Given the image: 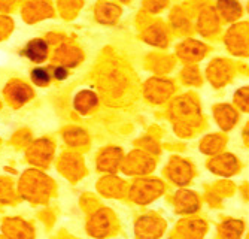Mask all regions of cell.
I'll list each match as a JSON object with an SVG mask.
<instances>
[{
    "label": "cell",
    "mask_w": 249,
    "mask_h": 239,
    "mask_svg": "<svg viewBox=\"0 0 249 239\" xmlns=\"http://www.w3.org/2000/svg\"><path fill=\"white\" fill-rule=\"evenodd\" d=\"M48 54V47L42 39H35L32 40L24 50V55H27L32 61H43L45 57Z\"/></svg>",
    "instance_id": "1"
},
{
    "label": "cell",
    "mask_w": 249,
    "mask_h": 239,
    "mask_svg": "<svg viewBox=\"0 0 249 239\" xmlns=\"http://www.w3.org/2000/svg\"><path fill=\"white\" fill-rule=\"evenodd\" d=\"M54 76H55L57 79H64V78L67 76V72H66V69H63V68H55V69H54Z\"/></svg>",
    "instance_id": "3"
},
{
    "label": "cell",
    "mask_w": 249,
    "mask_h": 239,
    "mask_svg": "<svg viewBox=\"0 0 249 239\" xmlns=\"http://www.w3.org/2000/svg\"><path fill=\"white\" fill-rule=\"evenodd\" d=\"M32 79L37 85H47L50 82V79H51V75H50V72L47 69L37 68V69L32 71Z\"/></svg>",
    "instance_id": "2"
}]
</instances>
